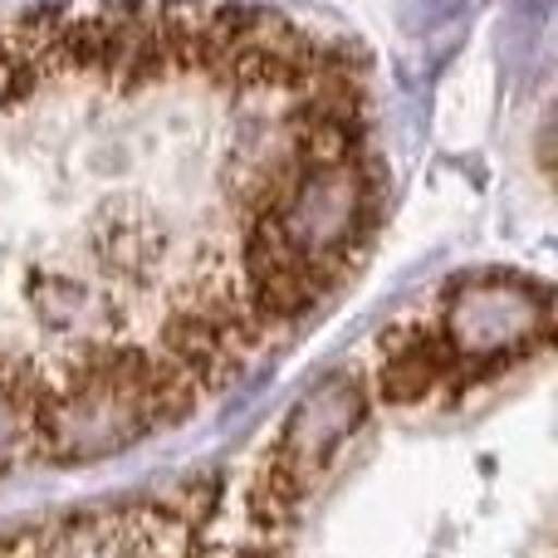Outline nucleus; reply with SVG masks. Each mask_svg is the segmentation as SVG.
<instances>
[{
	"instance_id": "1",
	"label": "nucleus",
	"mask_w": 558,
	"mask_h": 558,
	"mask_svg": "<svg viewBox=\"0 0 558 558\" xmlns=\"http://www.w3.org/2000/svg\"><path fill=\"white\" fill-rule=\"evenodd\" d=\"M367 407H373V392H367V377L357 373H328L324 383H314L299 397L279 436L265 446L260 465L245 481L251 534L275 539V534L294 530L333 456L363 432Z\"/></svg>"
},
{
	"instance_id": "2",
	"label": "nucleus",
	"mask_w": 558,
	"mask_h": 558,
	"mask_svg": "<svg viewBox=\"0 0 558 558\" xmlns=\"http://www.w3.org/2000/svg\"><path fill=\"white\" fill-rule=\"evenodd\" d=\"M436 338L446 343L456 373L465 387L495 377L505 367L539 353L554 333V299L539 279L510 270L465 275L446 289L441 308L432 318Z\"/></svg>"
},
{
	"instance_id": "3",
	"label": "nucleus",
	"mask_w": 558,
	"mask_h": 558,
	"mask_svg": "<svg viewBox=\"0 0 558 558\" xmlns=\"http://www.w3.org/2000/svg\"><path fill=\"white\" fill-rule=\"evenodd\" d=\"M367 392H377L387 407H426L446 392H465L446 343L436 338L432 318L397 324L377 338V363Z\"/></svg>"
}]
</instances>
